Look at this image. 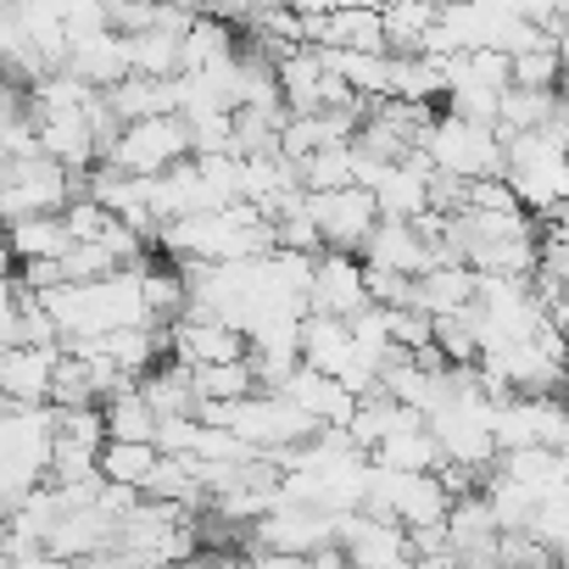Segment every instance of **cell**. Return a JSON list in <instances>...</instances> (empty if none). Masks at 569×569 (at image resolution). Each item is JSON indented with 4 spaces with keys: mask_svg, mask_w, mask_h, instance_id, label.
I'll return each instance as SVG.
<instances>
[{
    "mask_svg": "<svg viewBox=\"0 0 569 569\" xmlns=\"http://www.w3.org/2000/svg\"><path fill=\"white\" fill-rule=\"evenodd\" d=\"M40 302L57 319L62 341H90L123 325H157L146 302V262L101 273V279H62L51 291H40Z\"/></svg>",
    "mask_w": 569,
    "mask_h": 569,
    "instance_id": "obj_1",
    "label": "cell"
},
{
    "mask_svg": "<svg viewBox=\"0 0 569 569\" xmlns=\"http://www.w3.org/2000/svg\"><path fill=\"white\" fill-rule=\"evenodd\" d=\"M273 246H279V229L251 201L190 212V218H173L157 229V251H168L173 262H234V257H262Z\"/></svg>",
    "mask_w": 569,
    "mask_h": 569,
    "instance_id": "obj_2",
    "label": "cell"
},
{
    "mask_svg": "<svg viewBox=\"0 0 569 569\" xmlns=\"http://www.w3.org/2000/svg\"><path fill=\"white\" fill-rule=\"evenodd\" d=\"M57 463V402H7L0 419V508H18L51 480Z\"/></svg>",
    "mask_w": 569,
    "mask_h": 569,
    "instance_id": "obj_3",
    "label": "cell"
},
{
    "mask_svg": "<svg viewBox=\"0 0 569 569\" xmlns=\"http://www.w3.org/2000/svg\"><path fill=\"white\" fill-rule=\"evenodd\" d=\"M419 151H425L441 173H452V179H463V184L497 179V173L508 168V134H502L497 123L463 118V112H452V107L430 112Z\"/></svg>",
    "mask_w": 569,
    "mask_h": 569,
    "instance_id": "obj_4",
    "label": "cell"
},
{
    "mask_svg": "<svg viewBox=\"0 0 569 569\" xmlns=\"http://www.w3.org/2000/svg\"><path fill=\"white\" fill-rule=\"evenodd\" d=\"M502 179L513 184V196L547 218L569 201V140L547 123V129H525V134H508V168Z\"/></svg>",
    "mask_w": 569,
    "mask_h": 569,
    "instance_id": "obj_5",
    "label": "cell"
},
{
    "mask_svg": "<svg viewBox=\"0 0 569 569\" xmlns=\"http://www.w3.org/2000/svg\"><path fill=\"white\" fill-rule=\"evenodd\" d=\"M184 157H196V140H190L184 112H151V118H129L112 134V146H107L101 162H118L129 173H168Z\"/></svg>",
    "mask_w": 569,
    "mask_h": 569,
    "instance_id": "obj_6",
    "label": "cell"
},
{
    "mask_svg": "<svg viewBox=\"0 0 569 569\" xmlns=\"http://www.w3.org/2000/svg\"><path fill=\"white\" fill-rule=\"evenodd\" d=\"M84 190V173L68 168L51 151L7 157V218H34V212H62Z\"/></svg>",
    "mask_w": 569,
    "mask_h": 569,
    "instance_id": "obj_7",
    "label": "cell"
},
{
    "mask_svg": "<svg viewBox=\"0 0 569 569\" xmlns=\"http://www.w3.org/2000/svg\"><path fill=\"white\" fill-rule=\"evenodd\" d=\"M308 212L325 234V251H363L369 234L380 229V201L369 184H336V190H308Z\"/></svg>",
    "mask_w": 569,
    "mask_h": 569,
    "instance_id": "obj_8",
    "label": "cell"
},
{
    "mask_svg": "<svg viewBox=\"0 0 569 569\" xmlns=\"http://www.w3.org/2000/svg\"><path fill=\"white\" fill-rule=\"evenodd\" d=\"M369 190L386 218H430L436 212V162L425 151H408V157L386 162Z\"/></svg>",
    "mask_w": 569,
    "mask_h": 569,
    "instance_id": "obj_9",
    "label": "cell"
},
{
    "mask_svg": "<svg viewBox=\"0 0 569 569\" xmlns=\"http://www.w3.org/2000/svg\"><path fill=\"white\" fill-rule=\"evenodd\" d=\"M369 302H375V291H369V262H363V251H319V273H313V313L358 319Z\"/></svg>",
    "mask_w": 569,
    "mask_h": 569,
    "instance_id": "obj_10",
    "label": "cell"
},
{
    "mask_svg": "<svg viewBox=\"0 0 569 569\" xmlns=\"http://www.w3.org/2000/svg\"><path fill=\"white\" fill-rule=\"evenodd\" d=\"M68 341H23L0 358V386L7 402H57V363Z\"/></svg>",
    "mask_w": 569,
    "mask_h": 569,
    "instance_id": "obj_11",
    "label": "cell"
},
{
    "mask_svg": "<svg viewBox=\"0 0 569 569\" xmlns=\"http://www.w3.org/2000/svg\"><path fill=\"white\" fill-rule=\"evenodd\" d=\"M313 46H336V51H391L386 34V7H336L330 18L308 23Z\"/></svg>",
    "mask_w": 569,
    "mask_h": 569,
    "instance_id": "obj_12",
    "label": "cell"
},
{
    "mask_svg": "<svg viewBox=\"0 0 569 569\" xmlns=\"http://www.w3.org/2000/svg\"><path fill=\"white\" fill-rule=\"evenodd\" d=\"M302 358L313 369H330V375H347L352 358H358V336H352V319L341 313H313L302 319Z\"/></svg>",
    "mask_w": 569,
    "mask_h": 569,
    "instance_id": "obj_13",
    "label": "cell"
},
{
    "mask_svg": "<svg viewBox=\"0 0 569 569\" xmlns=\"http://www.w3.org/2000/svg\"><path fill=\"white\" fill-rule=\"evenodd\" d=\"M107 436H129V441H157V425H162V413H157V402L146 397V386L140 380H129V386H118L107 402Z\"/></svg>",
    "mask_w": 569,
    "mask_h": 569,
    "instance_id": "obj_14",
    "label": "cell"
},
{
    "mask_svg": "<svg viewBox=\"0 0 569 569\" xmlns=\"http://www.w3.org/2000/svg\"><path fill=\"white\" fill-rule=\"evenodd\" d=\"M240 34H246L240 23H229L218 12H196L190 29H184V68H212V62L234 57L240 51Z\"/></svg>",
    "mask_w": 569,
    "mask_h": 569,
    "instance_id": "obj_15",
    "label": "cell"
},
{
    "mask_svg": "<svg viewBox=\"0 0 569 569\" xmlns=\"http://www.w3.org/2000/svg\"><path fill=\"white\" fill-rule=\"evenodd\" d=\"M558 101H563V90H536V84H508V90H502V112H497V129H502V134H525V129H547V123H558Z\"/></svg>",
    "mask_w": 569,
    "mask_h": 569,
    "instance_id": "obj_16",
    "label": "cell"
},
{
    "mask_svg": "<svg viewBox=\"0 0 569 569\" xmlns=\"http://www.w3.org/2000/svg\"><path fill=\"white\" fill-rule=\"evenodd\" d=\"M375 463H391V469H441V441L430 430V419H413L402 430H391L380 447H375Z\"/></svg>",
    "mask_w": 569,
    "mask_h": 569,
    "instance_id": "obj_17",
    "label": "cell"
},
{
    "mask_svg": "<svg viewBox=\"0 0 569 569\" xmlns=\"http://www.w3.org/2000/svg\"><path fill=\"white\" fill-rule=\"evenodd\" d=\"M12 246H18V262H34V257H68L73 229H68V218H62V212L12 218Z\"/></svg>",
    "mask_w": 569,
    "mask_h": 569,
    "instance_id": "obj_18",
    "label": "cell"
},
{
    "mask_svg": "<svg viewBox=\"0 0 569 569\" xmlns=\"http://www.w3.org/2000/svg\"><path fill=\"white\" fill-rule=\"evenodd\" d=\"M157 458H162V447H157V441L107 436V447H101V475H107V480H118V486H134V491H146V480H151Z\"/></svg>",
    "mask_w": 569,
    "mask_h": 569,
    "instance_id": "obj_19",
    "label": "cell"
},
{
    "mask_svg": "<svg viewBox=\"0 0 569 569\" xmlns=\"http://www.w3.org/2000/svg\"><path fill=\"white\" fill-rule=\"evenodd\" d=\"M297 168H302L308 190H336V184H358L363 151H358V140H336V146H319L313 157H302Z\"/></svg>",
    "mask_w": 569,
    "mask_h": 569,
    "instance_id": "obj_20",
    "label": "cell"
},
{
    "mask_svg": "<svg viewBox=\"0 0 569 569\" xmlns=\"http://www.w3.org/2000/svg\"><path fill=\"white\" fill-rule=\"evenodd\" d=\"M190 375H196V397H201V402H234V397L262 391L251 352H246V358H229V363H201V369H190Z\"/></svg>",
    "mask_w": 569,
    "mask_h": 569,
    "instance_id": "obj_21",
    "label": "cell"
},
{
    "mask_svg": "<svg viewBox=\"0 0 569 569\" xmlns=\"http://www.w3.org/2000/svg\"><path fill=\"white\" fill-rule=\"evenodd\" d=\"M436 18H441V0H391V7H386L391 51H419L425 34L436 29Z\"/></svg>",
    "mask_w": 569,
    "mask_h": 569,
    "instance_id": "obj_22",
    "label": "cell"
},
{
    "mask_svg": "<svg viewBox=\"0 0 569 569\" xmlns=\"http://www.w3.org/2000/svg\"><path fill=\"white\" fill-rule=\"evenodd\" d=\"M508 12H519V18H530V23H547V29H558V0H502Z\"/></svg>",
    "mask_w": 569,
    "mask_h": 569,
    "instance_id": "obj_23",
    "label": "cell"
},
{
    "mask_svg": "<svg viewBox=\"0 0 569 569\" xmlns=\"http://www.w3.org/2000/svg\"><path fill=\"white\" fill-rule=\"evenodd\" d=\"M284 7H291L297 18H308V23H319V18L336 12V0H284Z\"/></svg>",
    "mask_w": 569,
    "mask_h": 569,
    "instance_id": "obj_24",
    "label": "cell"
},
{
    "mask_svg": "<svg viewBox=\"0 0 569 569\" xmlns=\"http://www.w3.org/2000/svg\"><path fill=\"white\" fill-rule=\"evenodd\" d=\"M558 563H569V547H563V552H558Z\"/></svg>",
    "mask_w": 569,
    "mask_h": 569,
    "instance_id": "obj_25",
    "label": "cell"
}]
</instances>
